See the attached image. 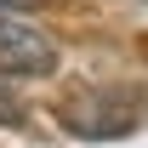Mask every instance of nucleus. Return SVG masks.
<instances>
[{
  "instance_id": "f257e3e1",
  "label": "nucleus",
  "mask_w": 148,
  "mask_h": 148,
  "mask_svg": "<svg viewBox=\"0 0 148 148\" xmlns=\"http://www.w3.org/2000/svg\"><path fill=\"white\" fill-rule=\"evenodd\" d=\"M57 120H63L74 137H86V143H114V137L137 131L143 97L137 91H80V97H69V103L57 108Z\"/></svg>"
},
{
  "instance_id": "f03ea898",
  "label": "nucleus",
  "mask_w": 148,
  "mask_h": 148,
  "mask_svg": "<svg viewBox=\"0 0 148 148\" xmlns=\"http://www.w3.org/2000/svg\"><path fill=\"white\" fill-rule=\"evenodd\" d=\"M0 69H12V74H51L57 69V46L40 29H29V23L0 12Z\"/></svg>"
},
{
  "instance_id": "7ed1b4c3",
  "label": "nucleus",
  "mask_w": 148,
  "mask_h": 148,
  "mask_svg": "<svg viewBox=\"0 0 148 148\" xmlns=\"http://www.w3.org/2000/svg\"><path fill=\"white\" fill-rule=\"evenodd\" d=\"M29 120V103H23V86L12 69H0V125H23Z\"/></svg>"
},
{
  "instance_id": "20e7f679",
  "label": "nucleus",
  "mask_w": 148,
  "mask_h": 148,
  "mask_svg": "<svg viewBox=\"0 0 148 148\" xmlns=\"http://www.w3.org/2000/svg\"><path fill=\"white\" fill-rule=\"evenodd\" d=\"M34 6H46V0H0V12H34Z\"/></svg>"
},
{
  "instance_id": "39448f33",
  "label": "nucleus",
  "mask_w": 148,
  "mask_h": 148,
  "mask_svg": "<svg viewBox=\"0 0 148 148\" xmlns=\"http://www.w3.org/2000/svg\"><path fill=\"white\" fill-rule=\"evenodd\" d=\"M143 6H148V0H143Z\"/></svg>"
}]
</instances>
